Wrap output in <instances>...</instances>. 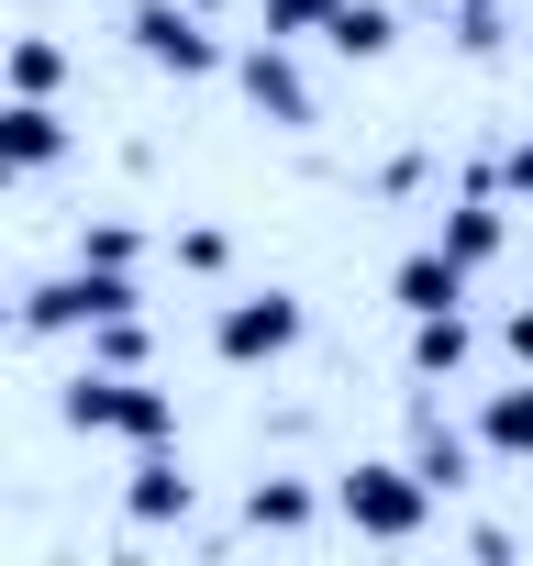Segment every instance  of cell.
Masks as SVG:
<instances>
[{
    "label": "cell",
    "mask_w": 533,
    "mask_h": 566,
    "mask_svg": "<svg viewBox=\"0 0 533 566\" xmlns=\"http://www.w3.org/2000/svg\"><path fill=\"white\" fill-rule=\"evenodd\" d=\"M255 23L279 34V45H301V34H323V23H334V0H255Z\"/></svg>",
    "instance_id": "obj_17"
},
{
    "label": "cell",
    "mask_w": 533,
    "mask_h": 566,
    "mask_svg": "<svg viewBox=\"0 0 533 566\" xmlns=\"http://www.w3.org/2000/svg\"><path fill=\"white\" fill-rule=\"evenodd\" d=\"M301 334H312V312H301L290 290H244V301L211 312V356H222V367H279Z\"/></svg>",
    "instance_id": "obj_3"
},
{
    "label": "cell",
    "mask_w": 533,
    "mask_h": 566,
    "mask_svg": "<svg viewBox=\"0 0 533 566\" xmlns=\"http://www.w3.org/2000/svg\"><path fill=\"white\" fill-rule=\"evenodd\" d=\"M478 455H489L478 433H445V422L422 411V433H411V467L433 478V500H445V489H467V478H478Z\"/></svg>",
    "instance_id": "obj_13"
},
{
    "label": "cell",
    "mask_w": 533,
    "mask_h": 566,
    "mask_svg": "<svg viewBox=\"0 0 533 566\" xmlns=\"http://www.w3.org/2000/svg\"><path fill=\"white\" fill-rule=\"evenodd\" d=\"M222 255H233V244H222V233H211V222H189V233H178V266H200V277H211V266H222Z\"/></svg>",
    "instance_id": "obj_20"
},
{
    "label": "cell",
    "mask_w": 533,
    "mask_h": 566,
    "mask_svg": "<svg viewBox=\"0 0 533 566\" xmlns=\"http://www.w3.org/2000/svg\"><path fill=\"white\" fill-rule=\"evenodd\" d=\"M500 244H511V222H500V200H489V189H467V200L445 211V255H456V266H489Z\"/></svg>",
    "instance_id": "obj_11"
},
{
    "label": "cell",
    "mask_w": 533,
    "mask_h": 566,
    "mask_svg": "<svg viewBox=\"0 0 533 566\" xmlns=\"http://www.w3.org/2000/svg\"><path fill=\"white\" fill-rule=\"evenodd\" d=\"M312 511H323V500H312L301 478H255V489H244V522H255V533H312Z\"/></svg>",
    "instance_id": "obj_14"
},
{
    "label": "cell",
    "mask_w": 533,
    "mask_h": 566,
    "mask_svg": "<svg viewBox=\"0 0 533 566\" xmlns=\"http://www.w3.org/2000/svg\"><path fill=\"white\" fill-rule=\"evenodd\" d=\"M90 367H145V312H112V323H90Z\"/></svg>",
    "instance_id": "obj_16"
},
{
    "label": "cell",
    "mask_w": 533,
    "mask_h": 566,
    "mask_svg": "<svg viewBox=\"0 0 533 566\" xmlns=\"http://www.w3.org/2000/svg\"><path fill=\"white\" fill-rule=\"evenodd\" d=\"M233 78H244V101L279 123V134H301V123H312V78H301V56H290L279 34H266V45H244V56H233Z\"/></svg>",
    "instance_id": "obj_5"
},
{
    "label": "cell",
    "mask_w": 533,
    "mask_h": 566,
    "mask_svg": "<svg viewBox=\"0 0 533 566\" xmlns=\"http://www.w3.org/2000/svg\"><path fill=\"white\" fill-rule=\"evenodd\" d=\"M0 156H12L23 178H34V167H56V156H67V123H56V101H12V112H0Z\"/></svg>",
    "instance_id": "obj_10"
},
{
    "label": "cell",
    "mask_w": 533,
    "mask_h": 566,
    "mask_svg": "<svg viewBox=\"0 0 533 566\" xmlns=\"http://www.w3.org/2000/svg\"><path fill=\"white\" fill-rule=\"evenodd\" d=\"M467 277H478V266H456L445 244H411V255L389 266V301H400V312H467Z\"/></svg>",
    "instance_id": "obj_6"
},
{
    "label": "cell",
    "mask_w": 533,
    "mask_h": 566,
    "mask_svg": "<svg viewBox=\"0 0 533 566\" xmlns=\"http://www.w3.org/2000/svg\"><path fill=\"white\" fill-rule=\"evenodd\" d=\"M323 45H334V56H356V67H378V56L400 45V12H389V0H334Z\"/></svg>",
    "instance_id": "obj_9"
},
{
    "label": "cell",
    "mask_w": 533,
    "mask_h": 566,
    "mask_svg": "<svg viewBox=\"0 0 533 566\" xmlns=\"http://www.w3.org/2000/svg\"><path fill=\"white\" fill-rule=\"evenodd\" d=\"M79 255H90V266H134V255H145V233H134V222H90V233H79Z\"/></svg>",
    "instance_id": "obj_18"
},
{
    "label": "cell",
    "mask_w": 533,
    "mask_h": 566,
    "mask_svg": "<svg viewBox=\"0 0 533 566\" xmlns=\"http://www.w3.org/2000/svg\"><path fill=\"white\" fill-rule=\"evenodd\" d=\"M56 422L67 433H112V444H167L178 433V400L145 378V367H90L56 389Z\"/></svg>",
    "instance_id": "obj_1"
},
{
    "label": "cell",
    "mask_w": 533,
    "mask_h": 566,
    "mask_svg": "<svg viewBox=\"0 0 533 566\" xmlns=\"http://www.w3.org/2000/svg\"><path fill=\"white\" fill-rule=\"evenodd\" d=\"M123 34H134V56H145V67H167V78H211V67H233V56H222V34L189 12V0H134V23H123Z\"/></svg>",
    "instance_id": "obj_4"
},
{
    "label": "cell",
    "mask_w": 533,
    "mask_h": 566,
    "mask_svg": "<svg viewBox=\"0 0 533 566\" xmlns=\"http://www.w3.org/2000/svg\"><path fill=\"white\" fill-rule=\"evenodd\" d=\"M456 45H467V56H500V0H467V12H456Z\"/></svg>",
    "instance_id": "obj_19"
},
{
    "label": "cell",
    "mask_w": 533,
    "mask_h": 566,
    "mask_svg": "<svg viewBox=\"0 0 533 566\" xmlns=\"http://www.w3.org/2000/svg\"><path fill=\"white\" fill-rule=\"evenodd\" d=\"M467 356H478L467 312H411V378H456Z\"/></svg>",
    "instance_id": "obj_12"
},
{
    "label": "cell",
    "mask_w": 533,
    "mask_h": 566,
    "mask_svg": "<svg viewBox=\"0 0 533 566\" xmlns=\"http://www.w3.org/2000/svg\"><path fill=\"white\" fill-rule=\"evenodd\" d=\"M56 90H67V45L23 34V45H12V101H56Z\"/></svg>",
    "instance_id": "obj_15"
},
{
    "label": "cell",
    "mask_w": 533,
    "mask_h": 566,
    "mask_svg": "<svg viewBox=\"0 0 533 566\" xmlns=\"http://www.w3.org/2000/svg\"><path fill=\"white\" fill-rule=\"evenodd\" d=\"M478 444H489V455H511V467H533V367H522L511 389H489V400H478Z\"/></svg>",
    "instance_id": "obj_8"
},
{
    "label": "cell",
    "mask_w": 533,
    "mask_h": 566,
    "mask_svg": "<svg viewBox=\"0 0 533 566\" xmlns=\"http://www.w3.org/2000/svg\"><path fill=\"white\" fill-rule=\"evenodd\" d=\"M500 189H511V200H533V134H522V145L500 156Z\"/></svg>",
    "instance_id": "obj_21"
},
{
    "label": "cell",
    "mask_w": 533,
    "mask_h": 566,
    "mask_svg": "<svg viewBox=\"0 0 533 566\" xmlns=\"http://www.w3.org/2000/svg\"><path fill=\"white\" fill-rule=\"evenodd\" d=\"M500 345H511V356L533 367V312H511V323H500Z\"/></svg>",
    "instance_id": "obj_22"
},
{
    "label": "cell",
    "mask_w": 533,
    "mask_h": 566,
    "mask_svg": "<svg viewBox=\"0 0 533 566\" xmlns=\"http://www.w3.org/2000/svg\"><path fill=\"white\" fill-rule=\"evenodd\" d=\"M334 511H345V533H367V544H411V533L433 522V478H422L411 455H367V467L334 478Z\"/></svg>",
    "instance_id": "obj_2"
},
{
    "label": "cell",
    "mask_w": 533,
    "mask_h": 566,
    "mask_svg": "<svg viewBox=\"0 0 533 566\" xmlns=\"http://www.w3.org/2000/svg\"><path fill=\"white\" fill-rule=\"evenodd\" d=\"M189 500H200L189 467H178L167 444H134V489H123V511H134V522H189Z\"/></svg>",
    "instance_id": "obj_7"
}]
</instances>
